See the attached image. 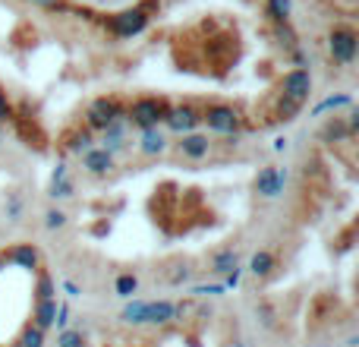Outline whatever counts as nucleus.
Returning a JSON list of instances; mask_svg holds the SVG:
<instances>
[{
  "label": "nucleus",
  "mask_w": 359,
  "mask_h": 347,
  "mask_svg": "<svg viewBox=\"0 0 359 347\" xmlns=\"http://www.w3.org/2000/svg\"><path fill=\"white\" fill-rule=\"evenodd\" d=\"M170 111V101L161 98V95H142L136 98L130 107H126V120L139 130H151V126H161L164 117Z\"/></svg>",
  "instance_id": "obj_1"
},
{
  "label": "nucleus",
  "mask_w": 359,
  "mask_h": 347,
  "mask_svg": "<svg viewBox=\"0 0 359 347\" xmlns=\"http://www.w3.org/2000/svg\"><path fill=\"white\" fill-rule=\"evenodd\" d=\"M149 19L151 16L142 10V6H130V10H120V13H114V16L101 19V25L117 38H133V35H142V32L149 29Z\"/></svg>",
  "instance_id": "obj_2"
},
{
  "label": "nucleus",
  "mask_w": 359,
  "mask_h": 347,
  "mask_svg": "<svg viewBox=\"0 0 359 347\" xmlns=\"http://www.w3.org/2000/svg\"><path fill=\"white\" fill-rule=\"evenodd\" d=\"M328 51L337 67H350L359 54V35L353 25H334L328 32Z\"/></svg>",
  "instance_id": "obj_3"
},
{
  "label": "nucleus",
  "mask_w": 359,
  "mask_h": 347,
  "mask_svg": "<svg viewBox=\"0 0 359 347\" xmlns=\"http://www.w3.org/2000/svg\"><path fill=\"white\" fill-rule=\"evenodd\" d=\"M202 124L208 126L211 133H221V136H233V133L243 130V114L236 111L233 105H221V101H215V105H208L202 111Z\"/></svg>",
  "instance_id": "obj_4"
},
{
  "label": "nucleus",
  "mask_w": 359,
  "mask_h": 347,
  "mask_svg": "<svg viewBox=\"0 0 359 347\" xmlns=\"http://www.w3.org/2000/svg\"><path fill=\"white\" fill-rule=\"evenodd\" d=\"M126 117V107L120 98H114V95H98V98L92 101V107L86 111V130H104L107 124H114V120Z\"/></svg>",
  "instance_id": "obj_5"
},
{
  "label": "nucleus",
  "mask_w": 359,
  "mask_h": 347,
  "mask_svg": "<svg viewBox=\"0 0 359 347\" xmlns=\"http://www.w3.org/2000/svg\"><path fill=\"white\" fill-rule=\"evenodd\" d=\"M309 95H312V73L306 67H297L280 76V98L293 101V105H306Z\"/></svg>",
  "instance_id": "obj_6"
},
{
  "label": "nucleus",
  "mask_w": 359,
  "mask_h": 347,
  "mask_svg": "<svg viewBox=\"0 0 359 347\" xmlns=\"http://www.w3.org/2000/svg\"><path fill=\"white\" fill-rule=\"evenodd\" d=\"M287 186V168H280V164H265V168H259V174H255V196L262 199H278L280 192H284Z\"/></svg>",
  "instance_id": "obj_7"
},
{
  "label": "nucleus",
  "mask_w": 359,
  "mask_h": 347,
  "mask_svg": "<svg viewBox=\"0 0 359 347\" xmlns=\"http://www.w3.org/2000/svg\"><path fill=\"white\" fill-rule=\"evenodd\" d=\"M164 124H168L170 133L186 136V133H196V126L202 124V111H196L192 105H177V107H170V111H168Z\"/></svg>",
  "instance_id": "obj_8"
},
{
  "label": "nucleus",
  "mask_w": 359,
  "mask_h": 347,
  "mask_svg": "<svg viewBox=\"0 0 359 347\" xmlns=\"http://www.w3.org/2000/svg\"><path fill=\"white\" fill-rule=\"evenodd\" d=\"M6 262H13V266L25 268V272H38L41 268V253H38L35 243H13L10 249L4 253Z\"/></svg>",
  "instance_id": "obj_9"
},
{
  "label": "nucleus",
  "mask_w": 359,
  "mask_h": 347,
  "mask_svg": "<svg viewBox=\"0 0 359 347\" xmlns=\"http://www.w3.org/2000/svg\"><path fill=\"white\" fill-rule=\"evenodd\" d=\"M240 268V249L236 247H221L208 256V272L217 275V278H227Z\"/></svg>",
  "instance_id": "obj_10"
},
{
  "label": "nucleus",
  "mask_w": 359,
  "mask_h": 347,
  "mask_svg": "<svg viewBox=\"0 0 359 347\" xmlns=\"http://www.w3.org/2000/svg\"><path fill=\"white\" fill-rule=\"evenodd\" d=\"M177 152L189 162H202V158L211 155V139L205 133H186V136H180Z\"/></svg>",
  "instance_id": "obj_11"
},
{
  "label": "nucleus",
  "mask_w": 359,
  "mask_h": 347,
  "mask_svg": "<svg viewBox=\"0 0 359 347\" xmlns=\"http://www.w3.org/2000/svg\"><path fill=\"white\" fill-rule=\"evenodd\" d=\"M82 168L88 174H95V177H104V174H111L117 168V158H114L107 149H95L92 145L88 152H82Z\"/></svg>",
  "instance_id": "obj_12"
},
{
  "label": "nucleus",
  "mask_w": 359,
  "mask_h": 347,
  "mask_svg": "<svg viewBox=\"0 0 359 347\" xmlns=\"http://www.w3.org/2000/svg\"><path fill=\"white\" fill-rule=\"evenodd\" d=\"M177 319L174 300H149L145 306V325H170Z\"/></svg>",
  "instance_id": "obj_13"
},
{
  "label": "nucleus",
  "mask_w": 359,
  "mask_h": 347,
  "mask_svg": "<svg viewBox=\"0 0 359 347\" xmlns=\"http://www.w3.org/2000/svg\"><path fill=\"white\" fill-rule=\"evenodd\" d=\"M139 152H142L145 158L161 155V152H168V136H164L158 126H151V130H142V143H139Z\"/></svg>",
  "instance_id": "obj_14"
},
{
  "label": "nucleus",
  "mask_w": 359,
  "mask_h": 347,
  "mask_svg": "<svg viewBox=\"0 0 359 347\" xmlns=\"http://www.w3.org/2000/svg\"><path fill=\"white\" fill-rule=\"evenodd\" d=\"M4 218L10 224H22L25 221V196H22V190H10L4 196Z\"/></svg>",
  "instance_id": "obj_15"
},
{
  "label": "nucleus",
  "mask_w": 359,
  "mask_h": 347,
  "mask_svg": "<svg viewBox=\"0 0 359 347\" xmlns=\"http://www.w3.org/2000/svg\"><path fill=\"white\" fill-rule=\"evenodd\" d=\"M54 316H57V297L54 300H38L35 303V310H32V319H35V329H41V332H48V329H54Z\"/></svg>",
  "instance_id": "obj_16"
},
{
  "label": "nucleus",
  "mask_w": 359,
  "mask_h": 347,
  "mask_svg": "<svg viewBox=\"0 0 359 347\" xmlns=\"http://www.w3.org/2000/svg\"><path fill=\"white\" fill-rule=\"evenodd\" d=\"M274 268H278V256H274L271 249H259V253L249 259V272H252L255 278H268Z\"/></svg>",
  "instance_id": "obj_17"
},
{
  "label": "nucleus",
  "mask_w": 359,
  "mask_h": 347,
  "mask_svg": "<svg viewBox=\"0 0 359 347\" xmlns=\"http://www.w3.org/2000/svg\"><path fill=\"white\" fill-rule=\"evenodd\" d=\"M265 16L271 25L280 22H290L293 16V0H265Z\"/></svg>",
  "instance_id": "obj_18"
},
{
  "label": "nucleus",
  "mask_w": 359,
  "mask_h": 347,
  "mask_svg": "<svg viewBox=\"0 0 359 347\" xmlns=\"http://www.w3.org/2000/svg\"><path fill=\"white\" fill-rule=\"evenodd\" d=\"M92 130H86V126H79V130H69L67 136H63V145H67L69 152H76V155H82V152L92 149Z\"/></svg>",
  "instance_id": "obj_19"
},
{
  "label": "nucleus",
  "mask_w": 359,
  "mask_h": 347,
  "mask_svg": "<svg viewBox=\"0 0 359 347\" xmlns=\"http://www.w3.org/2000/svg\"><path fill=\"white\" fill-rule=\"evenodd\" d=\"M325 143H350L353 139V130H350V124L344 117H334L328 126H325Z\"/></svg>",
  "instance_id": "obj_20"
},
{
  "label": "nucleus",
  "mask_w": 359,
  "mask_h": 347,
  "mask_svg": "<svg viewBox=\"0 0 359 347\" xmlns=\"http://www.w3.org/2000/svg\"><path fill=\"white\" fill-rule=\"evenodd\" d=\"M32 294H35V303L38 300H54L57 284H54V278H50L44 268H38L35 272V287H32Z\"/></svg>",
  "instance_id": "obj_21"
},
{
  "label": "nucleus",
  "mask_w": 359,
  "mask_h": 347,
  "mask_svg": "<svg viewBox=\"0 0 359 347\" xmlns=\"http://www.w3.org/2000/svg\"><path fill=\"white\" fill-rule=\"evenodd\" d=\"M145 306H149V300H136V297H133L130 303L123 306V313H120V322H126V325H145Z\"/></svg>",
  "instance_id": "obj_22"
},
{
  "label": "nucleus",
  "mask_w": 359,
  "mask_h": 347,
  "mask_svg": "<svg viewBox=\"0 0 359 347\" xmlns=\"http://www.w3.org/2000/svg\"><path fill=\"white\" fill-rule=\"evenodd\" d=\"M114 294L123 297V300H133V294H139V278L133 272L117 275V281H114Z\"/></svg>",
  "instance_id": "obj_23"
},
{
  "label": "nucleus",
  "mask_w": 359,
  "mask_h": 347,
  "mask_svg": "<svg viewBox=\"0 0 359 347\" xmlns=\"http://www.w3.org/2000/svg\"><path fill=\"white\" fill-rule=\"evenodd\" d=\"M48 196L54 202H63V199H73L76 196V180L73 177H63V180H50V190Z\"/></svg>",
  "instance_id": "obj_24"
},
{
  "label": "nucleus",
  "mask_w": 359,
  "mask_h": 347,
  "mask_svg": "<svg viewBox=\"0 0 359 347\" xmlns=\"http://www.w3.org/2000/svg\"><path fill=\"white\" fill-rule=\"evenodd\" d=\"M69 224V215L63 209H48L44 211V230H63Z\"/></svg>",
  "instance_id": "obj_25"
},
{
  "label": "nucleus",
  "mask_w": 359,
  "mask_h": 347,
  "mask_svg": "<svg viewBox=\"0 0 359 347\" xmlns=\"http://www.w3.org/2000/svg\"><path fill=\"white\" fill-rule=\"evenodd\" d=\"M274 38H278L280 44H284L287 51H297V32H293V25L290 22H280V25H274Z\"/></svg>",
  "instance_id": "obj_26"
},
{
  "label": "nucleus",
  "mask_w": 359,
  "mask_h": 347,
  "mask_svg": "<svg viewBox=\"0 0 359 347\" xmlns=\"http://www.w3.org/2000/svg\"><path fill=\"white\" fill-rule=\"evenodd\" d=\"M255 316H259V322L265 325V329H278V310H274L268 300H262V303L255 306Z\"/></svg>",
  "instance_id": "obj_27"
},
{
  "label": "nucleus",
  "mask_w": 359,
  "mask_h": 347,
  "mask_svg": "<svg viewBox=\"0 0 359 347\" xmlns=\"http://www.w3.org/2000/svg\"><path fill=\"white\" fill-rule=\"evenodd\" d=\"M57 347H86V335L79 329H63L57 335Z\"/></svg>",
  "instance_id": "obj_28"
},
{
  "label": "nucleus",
  "mask_w": 359,
  "mask_h": 347,
  "mask_svg": "<svg viewBox=\"0 0 359 347\" xmlns=\"http://www.w3.org/2000/svg\"><path fill=\"white\" fill-rule=\"evenodd\" d=\"M19 347H44V332L35 329V325H29V329L22 332V338L16 341Z\"/></svg>",
  "instance_id": "obj_29"
},
{
  "label": "nucleus",
  "mask_w": 359,
  "mask_h": 347,
  "mask_svg": "<svg viewBox=\"0 0 359 347\" xmlns=\"http://www.w3.org/2000/svg\"><path fill=\"white\" fill-rule=\"evenodd\" d=\"M32 6H38V10H48V13H73V6L67 4V0H29Z\"/></svg>",
  "instance_id": "obj_30"
},
{
  "label": "nucleus",
  "mask_w": 359,
  "mask_h": 347,
  "mask_svg": "<svg viewBox=\"0 0 359 347\" xmlns=\"http://www.w3.org/2000/svg\"><path fill=\"white\" fill-rule=\"evenodd\" d=\"M353 105V98L350 95H337V98H325L322 105L316 107V114H325V111H337V107H350Z\"/></svg>",
  "instance_id": "obj_31"
},
{
  "label": "nucleus",
  "mask_w": 359,
  "mask_h": 347,
  "mask_svg": "<svg viewBox=\"0 0 359 347\" xmlns=\"http://www.w3.org/2000/svg\"><path fill=\"white\" fill-rule=\"evenodd\" d=\"M13 114H16V111H13V105H10V98H6V92L0 89V124H10Z\"/></svg>",
  "instance_id": "obj_32"
},
{
  "label": "nucleus",
  "mask_w": 359,
  "mask_h": 347,
  "mask_svg": "<svg viewBox=\"0 0 359 347\" xmlns=\"http://www.w3.org/2000/svg\"><path fill=\"white\" fill-rule=\"evenodd\" d=\"M54 325L57 329H69V306L67 303H57V316H54Z\"/></svg>",
  "instance_id": "obj_33"
},
{
  "label": "nucleus",
  "mask_w": 359,
  "mask_h": 347,
  "mask_svg": "<svg viewBox=\"0 0 359 347\" xmlns=\"http://www.w3.org/2000/svg\"><path fill=\"white\" fill-rule=\"evenodd\" d=\"M192 278V268H186V266H180L174 275H170V284H186V281Z\"/></svg>",
  "instance_id": "obj_34"
},
{
  "label": "nucleus",
  "mask_w": 359,
  "mask_h": 347,
  "mask_svg": "<svg viewBox=\"0 0 359 347\" xmlns=\"http://www.w3.org/2000/svg\"><path fill=\"white\" fill-rule=\"evenodd\" d=\"M224 287L221 284H211V287H192V294H196V297H211V294H221Z\"/></svg>",
  "instance_id": "obj_35"
},
{
  "label": "nucleus",
  "mask_w": 359,
  "mask_h": 347,
  "mask_svg": "<svg viewBox=\"0 0 359 347\" xmlns=\"http://www.w3.org/2000/svg\"><path fill=\"white\" fill-rule=\"evenodd\" d=\"M63 291H67V297H82V287L76 284V281H63Z\"/></svg>",
  "instance_id": "obj_36"
},
{
  "label": "nucleus",
  "mask_w": 359,
  "mask_h": 347,
  "mask_svg": "<svg viewBox=\"0 0 359 347\" xmlns=\"http://www.w3.org/2000/svg\"><path fill=\"white\" fill-rule=\"evenodd\" d=\"M63 177H69V171H67V164H57V168H54V177H50V180H63Z\"/></svg>",
  "instance_id": "obj_37"
},
{
  "label": "nucleus",
  "mask_w": 359,
  "mask_h": 347,
  "mask_svg": "<svg viewBox=\"0 0 359 347\" xmlns=\"http://www.w3.org/2000/svg\"><path fill=\"white\" fill-rule=\"evenodd\" d=\"M287 149V139H274V152H284Z\"/></svg>",
  "instance_id": "obj_38"
},
{
  "label": "nucleus",
  "mask_w": 359,
  "mask_h": 347,
  "mask_svg": "<svg viewBox=\"0 0 359 347\" xmlns=\"http://www.w3.org/2000/svg\"><path fill=\"white\" fill-rule=\"evenodd\" d=\"M4 145H6V133H4V126H0V152H4Z\"/></svg>",
  "instance_id": "obj_39"
},
{
  "label": "nucleus",
  "mask_w": 359,
  "mask_h": 347,
  "mask_svg": "<svg viewBox=\"0 0 359 347\" xmlns=\"http://www.w3.org/2000/svg\"><path fill=\"white\" fill-rule=\"evenodd\" d=\"M6 347H19V344H6Z\"/></svg>",
  "instance_id": "obj_40"
}]
</instances>
